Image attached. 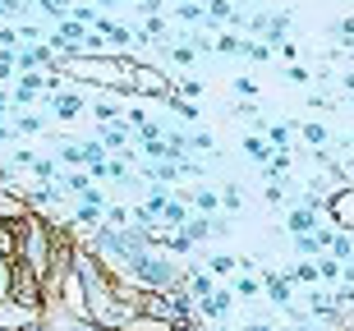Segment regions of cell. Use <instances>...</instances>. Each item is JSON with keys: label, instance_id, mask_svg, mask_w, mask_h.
Segmentation results:
<instances>
[{"label": "cell", "instance_id": "1", "mask_svg": "<svg viewBox=\"0 0 354 331\" xmlns=\"http://www.w3.org/2000/svg\"><path fill=\"white\" fill-rule=\"evenodd\" d=\"M69 263H74V276H79V285H83V308H88L92 327H120V322H124V313H120L115 276L102 267V258H97L88 244H74Z\"/></svg>", "mask_w": 354, "mask_h": 331}, {"label": "cell", "instance_id": "2", "mask_svg": "<svg viewBox=\"0 0 354 331\" xmlns=\"http://www.w3.org/2000/svg\"><path fill=\"white\" fill-rule=\"evenodd\" d=\"M55 69L65 79H79L97 93H129L133 79V55H55Z\"/></svg>", "mask_w": 354, "mask_h": 331}, {"label": "cell", "instance_id": "3", "mask_svg": "<svg viewBox=\"0 0 354 331\" xmlns=\"http://www.w3.org/2000/svg\"><path fill=\"white\" fill-rule=\"evenodd\" d=\"M129 93H133V97H157V102H166V97L175 93V79H171V74H161V69H152L147 60H138V55H133Z\"/></svg>", "mask_w": 354, "mask_h": 331}, {"label": "cell", "instance_id": "4", "mask_svg": "<svg viewBox=\"0 0 354 331\" xmlns=\"http://www.w3.org/2000/svg\"><path fill=\"white\" fill-rule=\"evenodd\" d=\"M322 216H327L336 230H350L354 235V185H336L322 198Z\"/></svg>", "mask_w": 354, "mask_h": 331}, {"label": "cell", "instance_id": "5", "mask_svg": "<svg viewBox=\"0 0 354 331\" xmlns=\"http://www.w3.org/2000/svg\"><path fill=\"white\" fill-rule=\"evenodd\" d=\"M0 327H28V331H37L41 327V304H24V299L5 294V299H0Z\"/></svg>", "mask_w": 354, "mask_h": 331}, {"label": "cell", "instance_id": "6", "mask_svg": "<svg viewBox=\"0 0 354 331\" xmlns=\"http://www.w3.org/2000/svg\"><path fill=\"white\" fill-rule=\"evenodd\" d=\"M46 106H51L55 120H79L83 111H88V97H83V93H51V97H46Z\"/></svg>", "mask_w": 354, "mask_h": 331}, {"label": "cell", "instance_id": "7", "mask_svg": "<svg viewBox=\"0 0 354 331\" xmlns=\"http://www.w3.org/2000/svg\"><path fill=\"white\" fill-rule=\"evenodd\" d=\"M317 221H322V212H317V207H313V202H295V207H290V212H286V225H290V235H304V230H313V225Z\"/></svg>", "mask_w": 354, "mask_h": 331}, {"label": "cell", "instance_id": "8", "mask_svg": "<svg viewBox=\"0 0 354 331\" xmlns=\"http://www.w3.org/2000/svg\"><path fill=\"white\" fill-rule=\"evenodd\" d=\"M143 180H147V185H180V180H184L180 161H171V157L152 161V166H143Z\"/></svg>", "mask_w": 354, "mask_h": 331}, {"label": "cell", "instance_id": "9", "mask_svg": "<svg viewBox=\"0 0 354 331\" xmlns=\"http://www.w3.org/2000/svg\"><path fill=\"white\" fill-rule=\"evenodd\" d=\"M263 290H267V299H272V304L290 308V290H295V285L286 281V272H263Z\"/></svg>", "mask_w": 354, "mask_h": 331}, {"label": "cell", "instance_id": "10", "mask_svg": "<svg viewBox=\"0 0 354 331\" xmlns=\"http://www.w3.org/2000/svg\"><path fill=\"white\" fill-rule=\"evenodd\" d=\"M225 308H230V290H212L207 299H198V313H203V322H221Z\"/></svg>", "mask_w": 354, "mask_h": 331}, {"label": "cell", "instance_id": "11", "mask_svg": "<svg viewBox=\"0 0 354 331\" xmlns=\"http://www.w3.org/2000/svg\"><path fill=\"white\" fill-rule=\"evenodd\" d=\"M102 143H106V152H124V147H129L124 115H120V120H106V124H102Z\"/></svg>", "mask_w": 354, "mask_h": 331}, {"label": "cell", "instance_id": "12", "mask_svg": "<svg viewBox=\"0 0 354 331\" xmlns=\"http://www.w3.org/2000/svg\"><path fill=\"white\" fill-rule=\"evenodd\" d=\"M180 235H184V239H189V244H194V249H198V244H203V239L212 235V216H203V212H198V216H184Z\"/></svg>", "mask_w": 354, "mask_h": 331}, {"label": "cell", "instance_id": "13", "mask_svg": "<svg viewBox=\"0 0 354 331\" xmlns=\"http://www.w3.org/2000/svg\"><path fill=\"white\" fill-rule=\"evenodd\" d=\"M184 216H189V207H184V198H166V207H161L157 225H161V230H175V225H184Z\"/></svg>", "mask_w": 354, "mask_h": 331}, {"label": "cell", "instance_id": "14", "mask_svg": "<svg viewBox=\"0 0 354 331\" xmlns=\"http://www.w3.org/2000/svg\"><path fill=\"white\" fill-rule=\"evenodd\" d=\"M286 281H290V285H317V263H313V258H299V263L286 272Z\"/></svg>", "mask_w": 354, "mask_h": 331}, {"label": "cell", "instance_id": "15", "mask_svg": "<svg viewBox=\"0 0 354 331\" xmlns=\"http://www.w3.org/2000/svg\"><path fill=\"white\" fill-rule=\"evenodd\" d=\"M184 290L194 294V299H207L216 290V281H212V272H194V276H184Z\"/></svg>", "mask_w": 354, "mask_h": 331}, {"label": "cell", "instance_id": "16", "mask_svg": "<svg viewBox=\"0 0 354 331\" xmlns=\"http://www.w3.org/2000/svg\"><path fill=\"white\" fill-rule=\"evenodd\" d=\"M180 23H189V28H198V23H207V10H203V0H180Z\"/></svg>", "mask_w": 354, "mask_h": 331}, {"label": "cell", "instance_id": "17", "mask_svg": "<svg viewBox=\"0 0 354 331\" xmlns=\"http://www.w3.org/2000/svg\"><path fill=\"white\" fill-rule=\"evenodd\" d=\"M28 175H32L37 185H46V180H55V175H60V166H55L51 157H32V161H28Z\"/></svg>", "mask_w": 354, "mask_h": 331}, {"label": "cell", "instance_id": "18", "mask_svg": "<svg viewBox=\"0 0 354 331\" xmlns=\"http://www.w3.org/2000/svg\"><path fill=\"white\" fill-rule=\"evenodd\" d=\"M207 272H212V276H235V272H239V258H230V253H212V258H207Z\"/></svg>", "mask_w": 354, "mask_h": 331}, {"label": "cell", "instance_id": "19", "mask_svg": "<svg viewBox=\"0 0 354 331\" xmlns=\"http://www.w3.org/2000/svg\"><path fill=\"white\" fill-rule=\"evenodd\" d=\"M194 212H203V216L221 212V193H212V189H194Z\"/></svg>", "mask_w": 354, "mask_h": 331}, {"label": "cell", "instance_id": "20", "mask_svg": "<svg viewBox=\"0 0 354 331\" xmlns=\"http://www.w3.org/2000/svg\"><path fill=\"white\" fill-rule=\"evenodd\" d=\"M267 138H272V147H290V138H295V129L299 124H290V120H281V124H263Z\"/></svg>", "mask_w": 354, "mask_h": 331}, {"label": "cell", "instance_id": "21", "mask_svg": "<svg viewBox=\"0 0 354 331\" xmlns=\"http://www.w3.org/2000/svg\"><path fill=\"white\" fill-rule=\"evenodd\" d=\"M161 106H171L180 120H198V102H194V97H175V93H171L166 102H161Z\"/></svg>", "mask_w": 354, "mask_h": 331}, {"label": "cell", "instance_id": "22", "mask_svg": "<svg viewBox=\"0 0 354 331\" xmlns=\"http://www.w3.org/2000/svg\"><path fill=\"white\" fill-rule=\"evenodd\" d=\"M272 51H276V46H267L263 37H244V55H249V60H258V65H267V60H272Z\"/></svg>", "mask_w": 354, "mask_h": 331}, {"label": "cell", "instance_id": "23", "mask_svg": "<svg viewBox=\"0 0 354 331\" xmlns=\"http://www.w3.org/2000/svg\"><path fill=\"white\" fill-rule=\"evenodd\" d=\"M79 147H83V166H88V171H92V166H102V161L111 157L102 138H92V143H79Z\"/></svg>", "mask_w": 354, "mask_h": 331}, {"label": "cell", "instance_id": "24", "mask_svg": "<svg viewBox=\"0 0 354 331\" xmlns=\"http://www.w3.org/2000/svg\"><path fill=\"white\" fill-rule=\"evenodd\" d=\"M212 51H221V55H244V37L225 32V37H216V41H212Z\"/></svg>", "mask_w": 354, "mask_h": 331}, {"label": "cell", "instance_id": "25", "mask_svg": "<svg viewBox=\"0 0 354 331\" xmlns=\"http://www.w3.org/2000/svg\"><path fill=\"white\" fill-rule=\"evenodd\" d=\"M88 111L102 120V124H106V120H120V106L111 102V97H102V102H88Z\"/></svg>", "mask_w": 354, "mask_h": 331}, {"label": "cell", "instance_id": "26", "mask_svg": "<svg viewBox=\"0 0 354 331\" xmlns=\"http://www.w3.org/2000/svg\"><path fill=\"white\" fill-rule=\"evenodd\" d=\"M327 138H331L327 124H317V120H313V124H304V143H308V147H327Z\"/></svg>", "mask_w": 354, "mask_h": 331}, {"label": "cell", "instance_id": "27", "mask_svg": "<svg viewBox=\"0 0 354 331\" xmlns=\"http://www.w3.org/2000/svg\"><path fill=\"white\" fill-rule=\"evenodd\" d=\"M244 152H249V157H253V161H258V166H263V161H267V157H272V147H267V143H263V138H258V133H249V138H244Z\"/></svg>", "mask_w": 354, "mask_h": 331}, {"label": "cell", "instance_id": "28", "mask_svg": "<svg viewBox=\"0 0 354 331\" xmlns=\"http://www.w3.org/2000/svg\"><path fill=\"white\" fill-rule=\"evenodd\" d=\"M221 207H225V212H239V207H244V189H239V185H225L221 189Z\"/></svg>", "mask_w": 354, "mask_h": 331}, {"label": "cell", "instance_id": "29", "mask_svg": "<svg viewBox=\"0 0 354 331\" xmlns=\"http://www.w3.org/2000/svg\"><path fill=\"white\" fill-rule=\"evenodd\" d=\"M267 207H286V180H267Z\"/></svg>", "mask_w": 354, "mask_h": 331}, {"label": "cell", "instance_id": "30", "mask_svg": "<svg viewBox=\"0 0 354 331\" xmlns=\"http://www.w3.org/2000/svg\"><path fill=\"white\" fill-rule=\"evenodd\" d=\"M258 290H263V276H239L235 281V294H244V299H253Z\"/></svg>", "mask_w": 354, "mask_h": 331}, {"label": "cell", "instance_id": "31", "mask_svg": "<svg viewBox=\"0 0 354 331\" xmlns=\"http://www.w3.org/2000/svg\"><path fill=\"white\" fill-rule=\"evenodd\" d=\"M60 161H65V166H83V147L79 143H60Z\"/></svg>", "mask_w": 354, "mask_h": 331}, {"label": "cell", "instance_id": "32", "mask_svg": "<svg viewBox=\"0 0 354 331\" xmlns=\"http://www.w3.org/2000/svg\"><path fill=\"white\" fill-rule=\"evenodd\" d=\"M19 133H46V120L41 115H19Z\"/></svg>", "mask_w": 354, "mask_h": 331}, {"label": "cell", "instance_id": "33", "mask_svg": "<svg viewBox=\"0 0 354 331\" xmlns=\"http://www.w3.org/2000/svg\"><path fill=\"white\" fill-rule=\"evenodd\" d=\"M235 93L244 97V102H258V93H263V88H258L253 79H235Z\"/></svg>", "mask_w": 354, "mask_h": 331}, {"label": "cell", "instance_id": "34", "mask_svg": "<svg viewBox=\"0 0 354 331\" xmlns=\"http://www.w3.org/2000/svg\"><path fill=\"white\" fill-rule=\"evenodd\" d=\"M189 147H198V152H216V143H212V133H189Z\"/></svg>", "mask_w": 354, "mask_h": 331}, {"label": "cell", "instance_id": "35", "mask_svg": "<svg viewBox=\"0 0 354 331\" xmlns=\"http://www.w3.org/2000/svg\"><path fill=\"white\" fill-rule=\"evenodd\" d=\"M143 37H166V23H161V19H157V14H152V19H143Z\"/></svg>", "mask_w": 354, "mask_h": 331}, {"label": "cell", "instance_id": "36", "mask_svg": "<svg viewBox=\"0 0 354 331\" xmlns=\"http://www.w3.org/2000/svg\"><path fill=\"white\" fill-rule=\"evenodd\" d=\"M175 93H184V97H194V102H198V93H203V79H184V83H175Z\"/></svg>", "mask_w": 354, "mask_h": 331}, {"label": "cell", "instance_id": "37", "mask_svg": "<svg viewBox=\"0 0 354 331\" xmlns=\"http://www.w3.org/2000/svg\"><path fill=\"white\" fill-rule=\"evenodd\" d=\"M286 74H290V83H308V79H313V74H308V69H304L299 60H290V69H286Z\"/></svg>", "mask_w": 354, "mask_h": 331}, {"label": "cell", "instance_id": "38", "mask_svg": "<svg viewBox=\"0 0 354 331\" xmlns=\"http://www.w3.org/2000/svg\"><path fill=\"white\" fill-rule=\"evenodd\" d=\"M171 60H175V65H194V46H175V51H171Z\"/></svg>", "mask_w": 354, "mask_h": 331}, {"label": "cell", "instance_id": "39", "mask_svg": "<svg viewBox=\"0 0 354 331\" xmlns=\"http://www.w3.org/2000/svg\"><path fill=\"white\" fill-rule=\"evenodd\" d=\"M336 37H341V41H354V19H341V28H336Z\"/></svg>", "mask_w": 354, "mask_h": 331}, {"label": "cell", "instance_id": "40", "mask_svg": "<svg viewBox=\"0 0 354 331\" xmlns=\"http://www.w3.org/2000/svg\"><path fill=\"white\" fill-rule=\"evenodd\" d=\"M10 133H14V129H10V124H5V120H0V143H5V138H10Z\"/></svg>", "mask_w": 354, "mask_h": 331}, {"label": "cell", "instance_id": "41", "mask_svg": "<svg viewBox=\"0 0 354 331\" xmlns=\"http://www.w3.org/2000/svg\"><path fill=\"white\" fill-rule=\"evenodd\" d=\"M341 83H345V88H350V93H354V69H350V74H345V79H341Z\"/></svg>", "mask_w": 354, "mask_h": 331}]
</instances>
